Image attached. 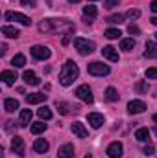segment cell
<instances>
[{
	"label": "cell",
	"instance_id": "cell-2",
	"mask_svg": "<svg viewBox=\"0 0 157 158\" xmlns=\"http://www.w3.org/2000/svg\"><path fill=\"white\" fill-rule=\"evenodd\" d=\"M79 76V68L78 64L72 61V59H69L65 64H63V68H61V74H59V83L63 85V86H70Z\"/></svg>",
	"mask_w": 157,
	"mask_h": 158
},
{
	"label": "cell",
	"instance_id": "cell-9",
	"mask_svg": "<svg viewBox=\"0 0 157 158\" xmlns=\"http://www.w3.org/2000/svg\"><path fill=\"white\" fill-rule=\"evenodd\" d=\"M144 110H146V103L141 101V99H133V101L128 103V112L129 114H141Z\"/></svg>",
	"mask_w": 157,
	"mask_h": 158
},
{
	"label": "cell",
	"instance_id": "cell-3",
	"mask_svg": "<svg viewBox=\"0 0 157 158\" xmlns=\"http://www.w3.org/2000/svg\"><path fill=\"white\" fill-rule=\"evenodd\" d=\"M74 48L78 50L81 55H89V53H92L94 52V42L89 39H81V37H76L74 39Z\"/></svg>",
	"mask_w": 157,
	"mask_h": 158
},
{
	"label": "cell",
	"instance_id": "cell-29",
	"mask_svg": "<svg viewBox=\"0 0 157 158\" xmlns=\"http://www.w3.org/2000/svg\"><path fill=\"white\" fill-rule=\"evenodd\" d=\"M37 114H39L41 119H52V110L48 107H41L39 110H37Z\"/></svg>",
	"mask_w": 157,
	"mask_h": 158
},
{
	"label": "cell",
	"instance_id": "cell-4",
	"mask_svg": "<svg viewBox=\"0 0 157 158\" xmlns=\"http://www.w3.org/2000/svg\"><path fill=\"white\" fill-rule=\"evenodd\" d=\"M87 70H89V74H91V76H96V77H104V76H107V74L111 72V68H109L107 64L100 63V61L91 63V64L87 66Z\"/></svg>",
	"mask_w": 157,
	"mask_h": 158
},
{
	"label": "cell",
	"instance_id": "cell-15",
	"mask_svg": "<svg viewBox=\"0 0 157 158\" xmlns=\"http://www.w3.org/2000/svg\"><path fill=\"white\" fill-rule=\"evenodd\" d=\"M22 79H24V83H26V85H32V86L41 85V79L35 76V72H34V70H26V72L22 74Z\"/></svg>",
	"mask_w": 157,
	"mask_h": 158
},
{
	"label": "cell",
	"instance_id": "cell-35",
	"mask_svg": "<svg viewBox=\"0 0 157 158\" xmlns=\"http://www.w3.org/2000/svg\"><path fill=\"white\" fill-rule=\"evenodd\" d=\"M126 17H128V19H139V17H141V11H139V9H129V11L126 13Z\"/></svg>",
	"mask_w": 157,
	"mask_h": 158
},
{
	"label": "cell",
	"instance_id": "cell-19",
	"mask_svg": "<svg viewBox=\"0 0 157 158\" xmlns=\"http://www.w3.org/2000/svg\"><path fill=\"white\" fill-rule=\"evenodd\" d=\"M48 147H50V143H48L44 138H37V140L34 142V151H35V153H39V155L46 153V151H48Z\"/></svg>",
	"mask_w": 157,
	"mask_h": 158
},
{
	"label": "cell",
	"instance_id": "cell-5",
	"mask_svg": "<svg viewBox=\"0 0 157 158\" xmlns=\"http://www.w3.org/2000/svg\"><path fill=\"white\" fill-rule=\"evenodd\" d=\"M30 53H32V57H34V59H39V61H44V59H48V57L52 55L50 48H46V46H41V44L32 46V48H30Z\"/></svg>",
	"mask_w": 157,
	"mask_h": 158
},
{
	"label": "cell",
	"instance_id": "cell-8",
	"mask_svg": "<svg viewBox=\"0 0 157 158\" xmlns=\"http://www.w3.org/2000/svg\"><path fill=\"white\" fill-rule=\"evenodd\" d=\"M11 151H13L17 156H24V155H26L24 140H22L20 136H13V140H11Z\"/></svg>",
	"mask_w": 157,
	"mask_h": 158
},
{
	"label": "cell",
	"instance_id": "cell-22",
	"mask_svg": "<svg viewBox=\"0 0 157 158\" xmlns=\"http://www.w3.org/2000/svg\"><path fill=\"white\" fill-rule=\"evenodd\" d=\"M19 107H20V105H19V101H17V99H13V98L4 99V109H6V112H15Z\"/></svg>",
	"mask_w": 157,
	"mask_h": 158
},
{
	"label": "cell",
	"instance_id": "cell-37",
	"mask_svg": "<svg viewBox=\"0 0 157 158\" xmlns=\"http://www.w3.org/2000/svg\"><path fill=\"white\" fill-rule=\"evenodd\" d=\"M15 129H17V125H15V121H11V119H9V121H6V131H9V132H13Z\"/></svg>",
	"mask_w": 157,
	"mask_h": 158
},
{
	"label": "cell",
	"instance_id": "cell-43",
	"mask_svg": "<svg viewBox=\"0 0 157 158\" xmlns=\"http://www.w3.org/2000/svg\"><path fill=\"white\" fill-rule=\"evenodd\" d=\"M150 22H152L154 26H157V17H152V19H150Z\"/></svg>",
	"mask_w": 157,
	"mask_h": 158
},
{
	"label": "cell",
	"instance_id": "cell-25",
	"mask_svg": "<svg viewBox=\"0 0 157 158\" xmlns=\"http://www.w3.org/2000/svg\"><path fill=\"white\" fill-rule=\"evenodd\" d=\"M11 64H13L15 68H22V66L26 64V57H24L22 53H17V55L11 59Z\"/></svg>",
	"mask_w": 157,
	"mask_h": 158
},
{
	"label": "cell",
	"instance_id": "cell-17",
	"mask_svg": "<svg viewBox=\"0 0 157 158\" xmlns=\"http://www.w3.org/2000/svg\"><path fill=\"white\" fill-rule=\"evenodd\" d=\"M102 55L105 57V59H109V61H113V63H118V52L113 48V46H105L104 50H102Z\"/></svg>",
	"mask_w": 157,
	"mask_h": 158
},
{
	"label": "cell",
	"instance_id": "cell-40",
	"mask_svg": "<svg viewBox=\"0 0 157 158\" xmlns=\"http://www.w3.org/2000/svg\"><path fill=\"white\" fill-rule=\"evenodd\" d=\"M118 4H120V0H105V7H117Z\"/></svg>",
	"mask_w": 157,
	"mask_h": 158
},
{
	"label": "cell",
	"instance_id": "cell-36",
	"mask_svg": "<svg viewBox=\"0 0 157 158\" xmlns=\"http://www.w3.org/2000/svg\"><path fill=\"white\" fill-rule=\"evenodd\" d=\"M128 31H129L131 35H139V33H141V28H139L137 24H129V26H128Z\"/></svg>",
	"mask_w": 157,
	"mask_h": 158
},
{
	"label": "cell",
	"instance_id": "cell-16",
	"mask_svg": "<svg viewBox=\"0 0 157 158\" xmlns=\"http://www.w3.org/2000/svg\"><path fill=\"white\" fill-rule=\"evenodd\" d=\"M0 79L6 83V85H15V81H17V72L15 70H4L2 74H0Z\"/></svg>",
	"mask_w": 157,
	"mask_h": 158
},
{
	"label": "cell",
	"instance_id": "cell-14",
	"mask_svg": "<svg viewBox=\"0 0 157 158\" xmlns=\"http://www.w3.org/2000/svg\"><path fill=\"white\" fill-rule=\"evenodd\" d=\"M46 99H48V94H41V92H37V94H28L26 96V103L28 105H37V103L46 101Z\"/></svg>",
	"mask_w": 157,
	"mask_h": 158
},
{
	"label": "cell",
	"instance_id": "cell-33",
	"mask_svg": "<svg viewBox=\"0 0 157 158\" xmlns=\"http://www.w3.org/2000/svg\"><path fill=\"white\" fill-rule=\"evenodd\" d=\"M135 90H137V92H148V83H146V81L137 83V85H135Z\"/></svg>",
	"mask_w": 157,
	"mask_h": 158
},
{
	"label": "cell",
	"instance_id": "cell-6",
	"mask_svg": "<svg viewBox=\"0 0 157 158\" xmlns=\"http://www.w3.org/2000/svg\"><path fill=\"white\" fill-rule=\"evenodd\" d=\"M6 20H13V22H20L22 26H30L32 24V20H30V17H26V15H22V13H17V11H6Z\"/></svg>",
	"mask_w": 157,
	"mask_h": 158
},
{
	"label": "cell",
	"instance_id": "cell-38",
	"mask_svg": "<svg viewBox=\"0 0 157 158\" xmlns=\"http://www.w3.org/2000/svg\"><path fill=\"white\" fill-rule=\"evenodd\" d=\"M154 151H155V149H154V145H152V143H148V145L144 147V151H142V153H144L146 156H150V155H154Z\"/></svg>",
	"mask_w": 157,
	"mask_h": 158
},
{
	"label": "cell",
	"instance_id": "cell-27",
	"mask_svg": "<svg viewBox=\"0 0 157 158\" xmlns=\"http://www.w3.org/2000/svg\"><path fill=\"white\" fill-rule=\"evenodd\" d=\"M30 131H32L34 134H41V132H44V131H46V123L37 121V123H34V125L30 127Z\"/></svg>",
	"mask_w": 157,
	"mask_h": 158
},
{
	"label": "cell",
	"instance_id": "cell-47",
	"mask_svg": "<svg viewBox=\"0 0 157 158\" xmlns=\"http://www.w3.org/2000/svg\"><path fill=\"white\" fill-rule=\"evenodd\" d=\"M89 2H96V0H89Z\"/></svg>",
	"mask_w": 157,
	"mask_h": 158
},
{
	"label": "cell",
	"instance_id": "cell-23",
	"mask_svg": "<svg viewBox=\"0 0 157 158\" xmlns=\"http://www.w3.org/2000/svg\"><path fill=\"white\" fill-rule=\"evenodd\" d=\"M2 33H4L6 37H9V39H17V37L20 35V31H19L17 28H13V26H2Z\"/></svg>",
	"mask_w": 157,
	"mask_h": 158
},
{
	"label": "cell",
	"instance_id": "cell-7",
	"mask_svg": "<svg viewBox=\"0 0 157 158\" xmlns=\"http://www.w3.org/2000/svg\"><path fill=\"white\" fill-rule=\"evenodd\" d=\"M76 96H78L81 101H85V103H92L94 101V96H92V90L89 88V85H81L76 88Z\"/></svg>",
	"mask_w": 157,
	"mask_h": 158
},
{
	"label": "cell",
	"instance_id": "cell-18",
	"mask_svg": "<svg viewBox=\"0 0 157 158\" xmlns=\"http://www.w3.org/2000/svg\"><path fill=\"white\" fill-rule=\"evenodd\" d=\"M32 116H34V114H32L30 109H22V110H20V118H19V125H20V127H28V125L32 123Z\"/></svg>",
	"mask_w": 157,
	"mask_h": 158
},
{
	"label": "cell",
	"instance_id": "cell-11",
	"mask_svg": "<svg viewBox=\"0 0 157 158\" xmlns=\"http://www.w3.org/2000/svg\"><path fill=\"white\" fill-rule=\"evenodd\" d=\"M122 151H124V147H122L120 142H113V143H109V147H107L109 158H120L122 156Z\"/></svg>",
	"mask_w": 157,
	"mask_h": 158
},
{
	"label": "cell",
	"instance_id": "cell-41",
	"mask_svg": "<svg viewBox=\"0 0 157 158\" xmlns=\"http://www.w3.org/2000/svg\"><path fill=\"white\" fill-rule=\"evenodd\" d=\"M150 9H152L154 13H157V0H152V4H150Z\"/></svg>",
	"mask_w": 157,
	"mask_h": 158
},
{
	"label": "cell",
	"instance_id": "cell-31",
	"mask_svg": "<svg viewBox=\"0 0 157 158\" xmlns=\"http://www.w3.org/2000/svg\"><path fill=\"white\" fill-rule=\"evenodd\" d=\"M122 35V31L118 30V28H109V30H105V37L107 39H118Z\"/></svg>",
	"mask_w": 157,
	"mask_h": 158
},
{
	"label": "cell",
	"instance_id": "cell-42",
	"mask_svg": "<svg viewBox=\"0 0 157 158\" xmlns=\"http://www.w3.org/2000/svg\"><path fill=\"white\" fill-rule=\"evenodd\" d=\"M6 52H7V46H6V44H2V46H0V53H2V55H4V53H6Z\"/></svg>",
	"mask_w": 157,
	"mask_h": 158
},
{
	"label": "cell",
	"instance_id": "cell-46",
	"mask_svg": "<svg viewBox=\"0 0 157 158\" xmlns=\"http://www.w3.org/2000/svg\"><path fill=\"white\" fill-rule=\"evenodd\" d=\"M85 158H92V156H91V155H87V156H85Z\"/></svg>",
	"mask_w": 157,
	"mask_h": 158
},
{
	"label": "cell",
	"instance_id": "cell-28",
	"mask_svg": "<svg viewBox=\"0 0 157 158\" xmlns=\"http://www.w3.org/2000/svg\"><path fill=\"white\" fill-rule=\"evenodd\" d=\"M105 99H107V101H118V92L113 86H109V88L105 90Z\"/></svg>",
	"mask_w": 157,
	"mask_h": 158
},
{
	"label": "cell",
	"instance_id": "cell-44",
	"mask_svg": "<svg viewBox=\"0 0 157 158\" xmlns=\"http://www.w3.org/2000/svg\"><path fill=\"white\" fill-rule=\"evenodd\" d=\"M69 2H70V4H78L79 0H69Z\"/></svg>",
	"mask_w": 157,
	"mask_h": 158
},
{
	"label": "cell",
	"instance_id": "cell-39",
	"mask_svg": "<svg viewBox=\"0 0 157 158\" xmlns=\"http://www.w3.org/2000/svg\"><path fill=\"white\" fill-rule=\"evenodd\" d=\"M20 4H22V6H26V7H35L37 0H20Z\"/></svg>",
	"mask_w": 157,
	"mask_h": 158
},
{
	"label": "cell",
	"instance_id": "cell-32",
	"mask_svg": "<svg viewBox=\"0 0 157 158\" xmlns=\"http://www.w3.org/2000/svg\"><path fill=\"white\" fill-rule=\"evenodd\" d=\"M107 22H111V24H120V22H124V17H122V15H111V17L107 19Z\"/></svg>",
	"mask_w": 157,
	"mask_h": 158
},
{
	"label": "cell",
	"instance_id": "cell-12",
	"mask_svg": "<svg viewBox=\"0 0 157 158\" xmlns=\"http://www.w3.org/2000/svg\"><path fill=\"white\" fill-rule=\"evenodd\" d=\"M74 145H70V143H65V145H61L59 149H57V156L59 158H74Z\"/></svg>",
	"mask_w": 157,
	"mask_h": 158
},
{
	"label": "cell",
	"instance_id": "cell-1",
	"mask_svg": "<svg viewBox=\"0 0 157 158\" xmlns=\"http://www.w3.org/2000/svg\"><path fill=\"white\" fill-rule=\"evenodd\" d=\"M61 30H65L67 33H72L74 24H70L69 20H59V19H44L39 22L41 33H54V31H61Z\"/></svg>",
	"mask_w": 157,
	"mask_h": 158
},
{
	"label": "cell",
	"instance_id": "cell-10",
	"mask_svg": "<svg viewBox=\"0 0 157 158\" xmlns=\"http://www.w3.org/2000/svg\"><path fill=\"white\" fill-rule=\"evenodd\" d=\"M87 121L91 123L92 129H100L105 119H104V114H100V112H91V114L87 116Z\"/></svg>",
	"mask_w": 157,
	"mask_h": 158
},
{
	"label": "cell",
	"instance_id": "cell-20",
	"mask_svg": "<svg viewBox=\"0 0 157 158\" xmlns=\"http://www.w3.org/2000/svg\"><path fill=\"white\" fill-rule=\"evenodd\" d=\"M72 132H74V136H78V138H87L89 136V132H87V129L83 127V123H79V121H76V123H72Z\"/></svg>",
	"mask_w": 157,
	"mask_h": 158
},
{
	"label": "cell",
	"instance_id": "cell-21",
	"mask_svg": "<svg viewBox=\"0 0 157 158\" xmlns=\"http://www.w3.org/2000/svg\"><path fill=\"white\" fill-rule=\"evenodd\" d=\"M146 57L150 59H157V42L155 40H148L146 42V52H144Z\"/></svg>",
	"mask_w": 157,
	"mask_h": 158
},
{
	"label": "cell",
	"instance_id": "cell-24",
	"mask_svg": "<svg viewBox=\"0 0 157 158\" xmlns=\"http://www.w3.org/2000/svg\"><path fill=\"white\" fill-rule=\"evenodd\" d=\"M135 138H137L139 142H148V140H150V131H148L146 127H141V129L135 131Z\"/></svg>",
	"mask_w": 157,
	"mask_h": 158
},
{
	"label": "cell",
	"instance_id": "cell-30",
	"mask_svg": "<svg viewBox=\"0 0 157 158\" xmlns=\"http://www.w3.org/2000/svg\"><path fill=\"white\" fill-rule=\"evenodd\" d=\"M56 107H57V110H59L61 114H70V112H72V110H70V105H69V103L57 101V103H56Z\"/></svg>",
	"mask_w": 157,
	"mask_h": 158
},
{
	"label": "cell",
	"instance_id": "cell-45",
	"mask_svg": "<svg viewBox=\"0 0 157 158\" xmlns=\"http://www.w3.org/2000/svg\"><path fill=\"white\" fill-rule=\"evenodd\" d=\"M154 121H157V114H154Z\"/></svg>",
	"mask_w": 157,
	"mask_h": 158
},
{
	"label": "cell",
	"instance_id": "cell-48",
	"mask_svg": "<svg viewBox=\"0 0 157 158\" xmlns=\"http://www.w3.org/2000/svg\"><path fill=\"white\" fill-rule=\"evenodd\" d=\"M155 39H157V33H155Z\"/></svg>",
	"mask_w": 157,
	"mask_h": 158
},
{
	"label": "cell",
	"instance_id": "cell-13",
	"mask_svg": "<svg viewBox=\"0 0 157 158\" xmlns=\"http://www.w3.org/2000/svg\"><path fill=\"white\" fill-rule=\"evenodd\" d=\"M96 15H98L96 6H85V7H83V17H85V22H87V24H91V22L96 19Z\"/></svg>",
	"mask_w": 157,
	"mask_h": 158
},
{
	"label": "cell",
	"instance_id": "cell-34",
	"mask_svg": "<svg viewBox=\"0 0 157 158\" xmlns=\"http://www.w3.org/2000/svg\"><path fill=\"white\" fill-rule=\"evenodd\" d=\"M146 77H148V79H157V66L146 70Z\"/></svg>",
	"mask_w": 157,
	"mask_h": 158
},
{
	"label": "cell",
	"instance_id": "cell-26",
	"mask_svg": "<svg viewBox=\"0 0 157 158\" xmlns=\"http://www.w3.org/2000/svg\"><path fill=\"white\" fill-rule=\"evenodd\" d=\"M135 48V40L133 39H122L120 40V50H124V52H131Z\"/></svg>",
	"mask_w": 157,
	"mask_h": 158
}]
</instances>
